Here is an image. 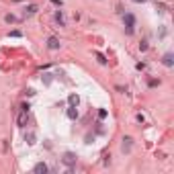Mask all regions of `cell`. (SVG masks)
Returning a JSON list of instances; mask_svg holds the SVG:
<instances>
[{"label": "cell", "mask_w": 174, "mask_h": 174, "mask_svg": "<svg viewBox=\"0 0 174 174\" xmlns=\"http://www.w3.org/2000/svg\"><path fill=\"white\" fill-rule=\"evenodd\" d=\"M25 123H27V111H23V115L19 117V125H21V127H25Z\"/></svg>", "instance_id": "cell-10"}, {"label": "cell", "mask_w": 174, "mask_h": 174, "mask_svg": "<svg viewBox=\"0 0 174 174\" xmlns=\"http://www.w3.org/2000/svg\"><path fill=\"white\" fill-rule=\"evenodd\" d=\"M55 21L59 23V27H64V25H66V21H64V12H62V10H57V12H55Z\"/></svg>", "instance_id": "cell-7"}, {"label": "cell", "mask_w": 174, "mask_h": 174, "mask_svg": "<svg viewBox=\"0 0 174 174\" xmlns=\"http://www.w3.org/2000/svg\"><path fill=\"white\" fill-rule=\"evenodd\" d=\"M96 57H98V62H100V64H107V59H105V55H100V53H96Z\"/></svg>", "instance_id": "cell-14"}, {"label": "cell", "mask_w": 174, "mask_h": 174, "mask_svg": "<svg viewBox=\"0 0 174 174\" xmlns=\"http://www.w3.org/2000/svg\"><path fill=\"white\" fill-rule=\"evenodd\" d=\"M121 150H123L125 154H129V152H131V137H125V139H123V145H121Z\"/></svg>", "instance_id": "cell-5"}, {"label": "cell", "mask_w": 174, "mask_h": 174, "mask_svg": "<svg viewBox=\"0 0 174 174\" xmlns=\"http://www.w3.org/2000/svg\"><path fill=\"white\" fill-rule=\"evenodd\" d=\"M25 141L27 143H35V133H27L25 135Z\"/></svg>", "instance_id": "cell-12"}, {"label": "cell", "mask_w": 174, "mask_h": 174, "mask_svg": "<svg viewBox=\"0 0 174 174\" xmlns=\"http://www.w3.org/2000/svg\"><path fill=\"white\" fill-rule=\"evenodd\" d=\"M33 172H37V174H45V172H47V164H43V162H39V164H35V168H33Z\"/></svg>", "instance_id": "cell-4"}, {"label": "cell", "mask_w": 174, "mask_h": 174, "mask_svg": "<svg viewBox=\"0 0 174 174\" xmlns=\"http://www.w3.org/2000/svg\"><path fill=\"white\" fill-rule=\"evenodd\" d=\"M39 8H37V4H29L27 8H25V14H35Z\"/></svg>", "instance_id": "cell-6"}, {"label": "cell", "mask_w": 174, "mask_h": 174, "mask_svg": "<svg viewBox=\"0 0 174 174\" xmlns=\"http://www.w3.org/2000/svg\"><path fill=\"white\" fill-rule=\"evenodd\" d=\"M133 27H135V16H133V14H131V12H127V14H125V31H127V33H133Z\"/></svg>", "instance_id": "cell-1"}, {"label": "cell", "mask_w": 174, "mask_h": 174, "mask_svg": "<svg viewBox=\"0 0 174 174\" xmlns=\"http://www.w3.org/2000/svg\"><path fill=\"white\" fill-rule=\"evenodd\" d=\"M4 21L10 25V23H16V16H12V14H6V16H4Z\"/></svg>", "instance_id": "cell-13"}, {"label": "cell", "mask_w": 174, "mask_h": 174, "mask_svg": "<svg viewBox=\"0 0 174 174\" xmlns=\"http://www.w3.org/2000/svg\"><path fill=\"white\" fill-rule=\"evenodd\" d=\"M68 117H70V119H76V117H78V111H76V107L68 109Z\"/></svg>", "instance_id": "cell-9"}, {"label": "cell", "mask_w": 174, "mask_h": 174, "mask_svg": "<svg viewBox=\"0 0 174 174\" xmlns=\"http://www.w3.org/2000/svg\"><path fill=\"white\" fill-rule=\"evenodd\" d=\"M47 47L49 49H59V39L57 37H49L47 39Z\"/></svg>", "instance_id": "cell-3"}, {"label": "cell", "mask_w": 174, "mask_h": 174, "mask_svg": "<svg viewBox=\"0 0 174 174\" xmlns=\"http://www.w3.org/2000/svg\"><path fill=\"white\" fill-rule=\"evenodd\" d=\"M162 62H164V66H168V68H170V66H172V64H174V59H172V53H166Z\"/></svg>", "instance_id": "cell-8"}, {"label": "cell", "mask_w": 174, "mask_h": 174, "mask_svg": "<svg viewBox=\"0 0 174 174\" xmlns=\"http://www.w3.org/2000/svg\"><path fill=\"white\" fill-rule=\"evenodd\" d=\"M68 100H70V105H72V107H76V105H78V94H70V98H68Z\"/></svg>", "instance_id": "cell-11"}, {"label": "cell", "mask_w": 174, "mask_h": 174, "mask_svg": "<svg viewBox=\"0 0 174 174\" xmlns=\"http://www.w3.org/2000/svg\"><path fill=\"white\" fill-rule=\"evenodd\" d=\"M64 164H66V166H70V168H72V166H74V164H76V156H74V154H72V152H68V154H64Z\"/></svg>", "instance_id": "cell-2"}, {"label": "cell", "mask_w": 174, "mask_h": 174, "mask_svg": "<svg viewBox=\"0 0 174 174\" xmlns=\"http://www.w3.org/2000/svg\"><path fill=\"white\" fill-rule=\"evenodd\" d=\"M133 2H145V0H133Z\"/></svg>", "instance_id": "cell-15"}]
</instances>
